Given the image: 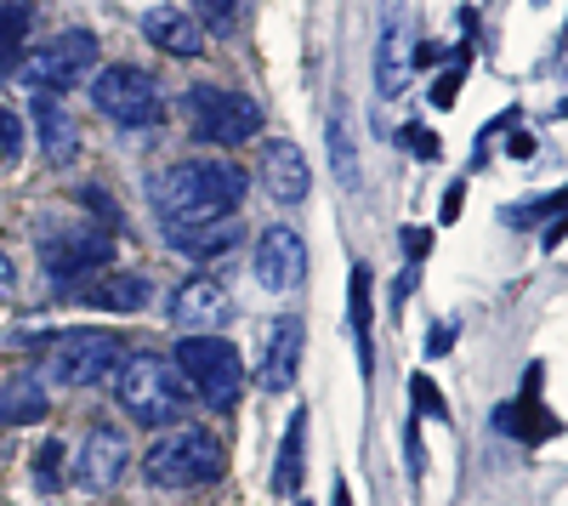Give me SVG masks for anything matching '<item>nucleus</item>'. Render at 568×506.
<instances>
[{
  "instance_id": "f257e3e1",
  "label": "nucleus",
  "mask_w": 568,
  "mask_h": 506,
  "mask_svg": "<svg viewBox=\"0 0 568 506\" xmlns=\"http://www.w3.org/2000/svg\"><path fill=\"white\" fill-rule=\"evenodd\" d=\"M251 176L233 160H171L149 176V205L165 227V240L200 234V227L233 222V211L245 205Z\"/></svg>"
},
{
  "instance_id": "f03ea898",
  "label": "nucleus",
  "mask_w": 568,
  "mask_h": 506,
  "mask_svg": "<svg viewBox=\"0 0 568 506\" xmlns=\"http://www.w3.org/2000/svg\"><path fill=\"white\" fill-rule=\"evenodd\" d=\"M34 245H40L45 280H52L58 291H74V285H85V280H98V273L114 262L109 227H98L91 216H63V211L45 216V211H40Z\"/></svg>"
},
{
  "instance_id": "7ed1b4c3",
  "label": "nucleus",
  "mask_w": 568,
  "mask_h": 506,
  "mask_svg": "<svg viewBox=\"0 0 568 506\" xmlns=\"http://www.w3.org/2000/svg\"><path fill=\"white\" fill-rule=\"evenodd\" d=\"M222 467H227V455H222V438L211 427H171L160 444H149V455H142V478L165 495L205 489V484L222 478Z\"/></svg>"
},
{
  "instance_id": "20e7f679",
  "label": "nucleus",
  "mask_w": 568,
  "mask_h": 506,
  "mask_svg": "<svg viewBox=\"0 0 568 506\" xmlns=\"http://www.w3.org/2000/svg\"><path fill=\"white\" fill-rule=\"evenodd\" d=\"M114 398L136 427H171L187 409V382L160 353H125V364L114 371Z\"/></svg>"
},
{
  "instance_id": "39448f33",
  "label": "nucleus",
  "mask_w": 568,
  "mask_h": 506,
  "mask_svg": "<svg viewBox=\"0 0 568 506\" xmlns=\"http://www.w3.org/2000/svg\"><path fill=\"white\" fill-rule=\"evenodd\" d=\"M171 364H176V376L216 409V416H227V409L240 404L245 364H240V347H233L227 336H182Z\"/></svg>"
},
{
  "instance_id": "423d86ee",
  "label": "nucleus",
  "mask_w": 568,
  "mask_h": 506,
  "mask_svg": "<svg viewBox=\"0 0 568 506\" xmlns=\"http://www.w3.org/2000/svg\"><path fill=\"white\" fill-rule=\"evenodd\" d=\"M182 120L211 149H240L262 131V109L245 91H227V85H187L182 91Z\"/></svg>"
},
{
  "instance_id": "0eeeda50",
  "label": "nucleus",
  "mask_w": 568,
  "mask_h": 506,
  "mask_svg": "<svg viewBox=\"0 0 568 506\" xmlns=\"http://www.w3.org/2000/svg\"><path fill=\"white\" fill-rule=\"evenodd\" d=\"M91 74H98V34H85V29L52 34L40 52H29L18 63V80L29 91H45V98H58V91H69V85H85Z\"/></svg>"
},
{
  "instance_id": "6e6552de",
  "label": "nucleus",
  "mask_w": 568,
  "mask_h": 506,
  "mask_svg": "<svg viewBox=\"0 0 568 506\" xmlns=\"http://www.w3.org/2000/svg\"><path fill=\"white\" fill-rule=\"evenodd\" d=\"M91 109L125 131H149L160 125V80L136 63H109L91 74Z\"/></svg>"
},
{
  "instance_id": "1a4fd4ad",
  "label": "nucleus",
  "mask_w": 568,
  "mask_h": 506,
  "mask_svg": "<svg viewBox=\"0 0 568 506\" xmlns=\"http://www.w3.org/2000/svg\"><path fill=\"white\" fill-rule=\"evenodd\" d=\"M125 336L120 331H63L52 336V382L63 387H103L125 364Z\"/></svg>"
},
{
  "instance_id": "9d476101",
  "label": "nucleus",
  "mask_w": 568,
  "mask_h": 506,
  "mask_svg": "<svg viewBox=\"0 0 568 506\" xmlns=\"http://www.w3.org/2000/svg\"><path fill=\"white\" fill-rule=\"evenodd\" d=\"M131 467V444L114 422H91V433L74 449V489L85 495H109L120 484V473Z\"/></svg>"
},
{
  "instance_id": "9b49d317",
  "label": "nucleus",
  "mask_w": 568,
  "mask_h": 506,
  "mask_svg": "<svg viewBox=\"0 0 568 506\" xmlns=\"http://www.w3.org/2000/svg\"><path fill=\"white\" fill-rule=\"evenodd\" d=\"M415 74V34H409V7L382 0V34H375V91L398 98Z\"/></svg>"
},
{
  "instance_id": "f8f14e48",
  "label": "nucleus",
  "mask_w": 568,
  "mask_h": 506,
  "mask_svg": "<svg viewBox=\"0 0 568 506\" xmlns=\"http://www.w3.org/2000/svg\"><path fill=\"white\" fill-rule=\"evenodd\" d=\"M171 325L182 331V336H216L227 318H233V296H227V285L222 280H211V273H200V280H187V285H176L171 291Z\"/></svg>"
},
{
  "instance_id": "ddd939ff",
  "label": "nucleus",
  "mask_w": 568,
  "mask_h": 506,
  "mask_svg": "<svg viewBox=\"0 0 568 506\" xmlns=\"http://www.w3.org/2000/svg\"><path fill=\"white\" fill-rule=\"evenodd\" d=\"M256 280L267 291H296L307 280V245L291 222H273L256 234Z\"/></svg>"
},
{
  "instance_id": "4468645a",
  "label": "nucleus",
  "mask_w": 568,
  "mask_h": 506,
  "mask_svg": "<svg viewBox=\"0 0 568 506\" xmlns=\"http://www.w3.org/2000/svg\"><path fill=\"white\" fill-rule=\"evenodd\" d=\"M302 347H307V331H302V318L296 313H284L278 325L267 331V353H262V387L267 393H291L296 376H302Z\"/></svg>"
},
{
  "instance_id": "2eb2a0df",
  "label": "nucleus",
  "mask_w": 568,
  "mask_h": 506,
  "mask_svg": "<svg viewBox=\"0 0 568 506\" xmlns=\"http://www.w3.org/2000/svg\"><path fill=\"white\" fill-rule=\"evenodd\" d=\"M262 189L278 200V205H302L307 189H313V171H307V154L291 143V136H273L262 149Z\"/></svg>"
},
{
  "instance_id": "dca6fc26",
  "label": "nucleus",
  "mask_w": 568,
  "mask_h": 506,
  "mask_svg": "<svg viewBox=\"0 0 568 506\" xmlns=\"http://www.w3.org/2000/svg\"><path fill=\"white\" fill-rule=\"evenodd\" d=\"M142 40L160 45L165 58H200V52H205L200 18L182 12V7H149V12H142Z\"/></svg>"
},
{
  "instance_id": "f3484780",
  "label": "nucleus",
  "mask_w": 568,
  "mask_h": 506,
  "mask_svg": "<svg viewBox=\"0 0 568 506\" xmlns=\"http://www.w3.org/2000/svg\"><path fill=\"white\" fill-rule=\"evenodd\" d=\"M29 120H34V136H40L45 165H74V154H80V131H74L69 109H63L58 98H45V91H34Z\"/></svg>"
},
{
  "instance_id": "a211bd4d",
  "label": "nucleus",
  "mask_w": 568,
  "mask_h": 506,
  "mask_svg": "<svg viewBox=\"0 0 568 506\" xmlns=\"http://www.w3.org/2000/svg\"><path fill=\"white\" fill-rule=\"evenodd\" d=\"M80 302L85 307H109V313H142L154 302V285L142 273H98V280L80 285Z\"/></svg>"
},
{
  "instance_id": "6ab92c4d",
  "label": "nucleus",
  "mask_w": 568,
  "mask_h": 506,
  "mask_svg": "<svg viewBox=\"0 0 568 506\" xmlns=\"http://www.w3.org/2000/svg\"><path fill=\"white\" fill-rule=\"evenodd\" d=\"M302 473H307V409H296L291 427L278 438V462H273V495L291 500L302 489Z\"/></svg>"
},
{
  "instance_id": "aec40b11",
  "label": "nucleus",
  "mask_w": 568,
  "mask_h": 506,
  "mask_svg": "<svg viewBox=\"0 0 568 506\" xmlns=\"http://www.w3.org/2000/svg\"><path fill=\"white\" fill-rule=\"evenodd\" d=\"M45 382L40 376H12V382H0V427H34L45 416Z\"/></svg>"
},
{
  "instance_id": "412c9836",
  "label": "nucleus",
  "mask_w": 568,
  "mask_h": 506,
  "mask_svg": "<svg viewBox=\"0 0 568 506\" xmlns=\"http://www.w3.org/2000/svg\"><path fill=\"white\" fill-rule=\"evenodd\" d=\"M535 382H540V371H529V387H524V398H517L511 409H495V427H500V433H511V438H524V444H535V438H546V433H551V416L540 422Z\"/></svg>"
},
{
  "instance_id": "4be33fe9",
  "label": "nucleus",
  "mask_w": 568,
  "mask_h": 506,
  "mask_svg": "<svg viewBox=\"0 0 568 506\" xmlns=\"http://www.w3.org/2000/svg\"><path fill=\"white\" fill-rule=\"evenodd\" d=\"M347 302H353V336H358V371L369 382L375 371V358H369V318H375V302H369V262L353 267V280H347Z\"/></svg>"
},
{
  "instance_id": "5701e85b",
  "label": "nucleus",
  "mask_w": 568,
  "mask_h": 506,
  "mask_svg": "<svg viewBox=\"0 0 568 506\" xmlns=\"http://www.w3.org/2000/svg\"><path fill=\"white\" fill-rule=\"evenodd\" d=\"M29 23H34V0H0V69L18 63Z\"/></svg>"
},
{
  "instance_id": "b1692460",
  "label": "nucleus",
  "mask_w": 568,
  "mask_h": 506,
  "mask_svg": "<svg viewBox=\"0 0 568 506\" xmlns=\"http://www.w3.org/2000/svg\"><path fill=\"white\" fill-rule=\"evenodd\" d=\"M329 165H336V182L342 189H358V154H353V131H347V114H329Z\"/></svg>"
},
{
  "instance_id": "393cba45",
  "label": "nucleus",
  "mask_w": 568,
  "mask_h": 506,
  "mask_svg": "<svg viewBox=\"0 0 568 506\" xmlns=\"http://www.w3.org/2000/svg\"><path fill=\"white\" fill-rule=\"evenodd\" d=\"M233 240H240V222H216V227H200V234H176L171 245L187 256H222Z\"/></svg>"
},
{
  "instance_id": "a878e982",
  "label": "nucleus",
  "mask_w": 568,
  "mask_h": 506,
  "mask_svg": "<svg viewBox=\"0 0 568 506\" xmlns=\"http://www.w3.org/2000/svg\"><path fill=\"white\" fill-rule=\"evenodd\" d=\"M58 478H63V444H58V438H45V444L34 449V484H40L45 495H52V489H58Z\"/></svg>"
},
{
  "instance_id": "bb28decb",
  "label": "nucleus",
  "mask_w": 568,
  "mask_h": 506,
  "mask_svg": "<svg viewBox=\"0 0 568 506\" xmlns=\"http://www.w3.org/2000/svg\"><path fill=\"white\" fill-rule=\"evenodd\" d=\"M200 18H205L211 34H227L233 18H240V0H200Z\"/></svg>"
},
{
  "instance_id": "cd10ccee",
  "label": "nucleus",
  "mask_w": 568,
  "mask_h": 506,
  "mask_svg": "<svg viewBox=\"0 0 568 506\" xmlns=\"http://www.w3.org/2000/svg\"><path fill=\"white\" fill-rule=\"evenodd\" d=\"M18 143H23V125H18V114L7 103H0V165L18 160Z\"/></svg>"
},
{
  "instance_id": "c85d7f7f",
  "label": "nucleus",
  "mask_w": 568,
  "mask_h": 506,
  "mask_svg": "<svg viewBox=\"0 0 568 506\" xmlns=\"http://www.w3.org/2000/svg\"><path fill=\"white\" fill-rule=\"evenodd\" d=\"M562 205V194H551V200H529V205H511L506 211V227H535L546 211H557Z\"/></svg>"
},
{
  "instance_id": "c756f323",
  "label": "nucleus",
  "mask_w": 568,
  "mask_h": 506,
  "mask_svg": "<svg viewBox=\"0 0 568 506\" xmlns=\"http://www.w3.org/2000/svg\"><path fill=\"white\" fill-rule=\"evenodd\" d=\"M460 80H466V58H455V69L438 74V85H433V103H438V109H449V103L460 98Z\"/></svg>"
},
{
  "instance_id": "7c9ffc66",
  "label": "nucleus",
  "mask_w": 568,
  "mask_h": 506,
  "mask_svg": "<svg viewBox=\"0 0 568 506\" xmlns=\"http://www.w3.org/2000/svg\"><path fill=\"white\" fill-rule=\"evenodd\" d=\"M409 387H415V416H449L444 398H438V387H433V376H415Z\"/></svg>"
},
{
  "instance_id": "2f4dec72",
  "label": "nucleus",
  "mask_w": 568,
  "mask_h": 506,
  "mask_svg": "<svg viewBox=\"0 0 568 506\" xmlns=\"http://www.w3.org/2000/svg\"><path fill=\"white\" fill-rule=\"evenodd\" d=\"M449 342H455V325H433V336H426V353L444 358V353H449Z\"/></svg>"
},
{
  "instance_id": "473e14b6",
  "label": "nucleus",
  "mask_w": 568,
  "mask_h": 506,
  "mask_svg": "<svg viewBox=\"0 0 568 506\" xmlns=\"http://www.w3.org/2000/svg\"><path fill=\"white\" fill-rule=\"evenodd\" d=\"M404 143H415V154H426V160L438 154V143H433V131H420V125H409V131H404Z\"/></svg>"
},
{
  "instance_id": "72a5a7b5",
  "label": "nucleus",
  "mask_w": 568,
  "mask_h": 506,
  "mask_svg": "<svg viewBox=\"0 0 568 506\" xmlns=\"http://www.w3.org/2000/svg\"><path fill=\"white\" fill-rule=\"evenodd\" d=\"M12 291H18V267H12V256H7V251H0V302H7Z\"/></svg>"
},
{
  "instance_id": "f704fd0d",
  "label": "nucleus",
  "mask_w": 568,
  "mask_h": 506,
  "mask_svg": "<svg viewBox=\"0 0 568 506\" xmlns=\"http://www.w3.org/2000/svg\"><path fill=\"white\" fill-rule=\"evenodd\" d=\"M426 245H433V234H426V227H404V251H409V256H426Z\"/></svg>"
},
{
  "instance_id": "c9c22d12",
  "label": "nucleus",
  "mask_w": 568,
  "mask_h": 506,
  "mask_svg": "<svg viewBox=\"0 0 568 506\" xmlns=\"http://www.w3.org/2000/svg\"><path fill=\"white\" fill-rule=\"evenodd\" d=\"M460 200H466V182H455V189L444 194V222H455V216H460Z\"/></svg>"
},
{
  "instance_id": "e433bc0d",
  "label": "nucleus",
  "mask_w": 568,
  "mask_h": 506,
  "mask_svg": "<svg viewBox=\"0 0 568 506\" xmlns=\"http://www.w3.org/2000/svg\"><path fill=\"white\" fill-rule=\"evenodd\" d=\"M415 280H420V273H415V267H404V280H398V302H409V291H415Z\"/></svg>"
},
{
  "instance_id": "4c0bfd02",
  "label": "nucleus",
  "mask_w": 568,
  "mask_h": 506,
  "mask_svg": "<svg viewBox=\"0 0 568 506\" xmlns=\"http://www.w3.org/2000/svg\"><path fill=\"white\" fill-rule=\"evenodd\" d=\"M336 506H353V489L347 484H336Z\"/></svg>"
},
{
  "instance_id": "58836bf2",
  "label": "nucleus",
  "mask_w": 568,
  "mask_h": 506,
  "mask_svg": "<svg viewBox=\"0 0 568 506\" xmlns=\"http://www.w3.org/2000/svg\"><path fill=\"white\" fill-rule=\"evenodd\" d=\"M296 506H307V500H296Z\"/></svg>"
}]
</instances>
